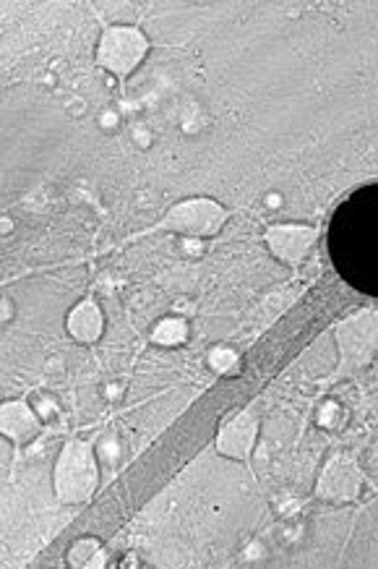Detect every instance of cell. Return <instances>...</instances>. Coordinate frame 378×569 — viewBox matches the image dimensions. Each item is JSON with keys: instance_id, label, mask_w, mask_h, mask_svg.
Wrapping results in <instances>:
<instances>
[{"instance_id": "cell-1", "label": "cell", "mask_w": 378, "mask_h": 569, "mask_svg": "<svg viewBox=\"0 0 378 569\" xmlns=\"http://www.w3.org/2000/svg\"><path fill=\"white\" fill-rule=\"evenodd\" d=\"M337 348H340V363L329 374L327 384L344 379L357 368L368 366L378 350V311H357L334 327Z\"/></svg>"}, {"instance_id": "cell-2", "label": "cell", "mask_w": 378, "mask_h": 569, "mask_svg": "<svg viewBox=\"0 0 378 569\" xmlns=\"http://www.w3.org/2000/svg\"><path fill=\"white\" fill-rule=\"evenodd\" d=\"M97 488L95 452L84 441H69L56 465V494L65 505H82Z\"/></svg>"}, {"instance_id": "cell-3", "label": "cell", "mask_w": 378, "mask_h": 569, "mask_svg": "<svg viewBox=\"0 0 378 569\" xmlns=\"http://www.w3.org/2000/svg\"><path fill=\"white\" fill-rule=\"evenodd\" d=\"M149 43L138 29H129V26H118V29H108L99 39L97 61L102 69H108L115 76H129L138 63L147 56Z\"/></svg>"}, {"instance_id": "cell-4", "label": "cell", "mask_w": 378, "mask_h": 569, "mask_svg": "<svg viewBox=\"0 0 378 569\" xmlns=\"http://www.w3.org/2000/svg\"><path fill=\"white\" fill-rule=\"evenodd\" d=\"M224 220H228V209L220 207L217 202H211V198H191V202L175 204L164 215L162 228L183 235H215L222 230Z\"/></svg>"}, {"instance_id": "cell-5", "label": "cell", "mask_w": 378, "mask_h": 569, "mask_svg": "<svg viewBox=\"0 0 378 569\" xmlns=\"http://www.w3.org/2000/svg\"><path fill=\"white\" fill-rule=\"evenodd\" d=\"M363 473L350 458H334L324 468L321 481L316 486L318 499L329 501H350L361 494Z\"/></svg>"}, {"instance_id": "cell-6", "label": "cell", "mask_w": 378, "mask_h": 569, "mask_svg": "<svg viewBox=\"0 0 378 569\" xmlns=\"http://www.w3.org/2000/svg\"><path fill=\"white\" fill-rule=\"evenodd\" d=\"M316 238L318 230L310 228V225H275V228L267 230L269 251L284 264L303 262V256L316 243Z\"/></svg>"}, {"instance_id": "cell-7", "label": "cell", "mask_w": 378, "mask_h": 569, "mask_svg": "<svg viewBox=\"0 0 378 569\" xmlns=\"http://www.w3.org/2000/svg\"><path fill=\"white\" fill-rule=\"evenodd\" d=\"M258 434V419L254 415V410H243L232 419L228 426L220 432V439H217V449L222 455H228L232 460H245L254 449Z\"/></svg>"}, {"instance_id": "cell-8", "label": "cell", "mask_w": 378, "mask_h": 569, "mask_svg": "<svg viewBox=\"0 0 378 569\" xmlns=\"http://www.w3.org/2000/svg\"><path fill=\"white\" fill-rule=\"evenodd\" d=\"M0 426H3V434L11 441H16V445H29L39 434V419L32 413V408L26 402H5L3 415H0Z\"/></svg>"}, {"instance_id": "cell-9", "label": "cell", "mask_w": 378, "mask_h": 569, "mask_svg": "<svg viewBox=\"0 0 378 569\" xmlns=\"http://www.w3.org/2000/svg\"><path fill=\"white\" fill-rule=\"evenodd\" d=\"M69 332L78 342H95L102 335V311L97 308L95 301H82L69 314Z\"/></svg>"}, {"instance_id": "cell-10", "label": "cell", "mask_w": 378, "mask_h": 569, "mask_svg": "<svg viewBox=\"0 0 378 569\" xmlns=\"http://www.w3.org/2000/svg\"><path fill=\"white\" fill-rule=\"evenodd\" d=\"M185 337H188V324H185L183 319H164V322H159L155 327V332H151V342L172 348V346H181V342H185Z\"/></svg>"}, {"instance_id": "cell-11", "label": "cell", "mask_w": 378, "mask_h": 569, "mask_svg": "<svg viewBox=\"0 0 378 569\" xmlns=\"http://www.w3.org/2000/svg\"><path fill=\"white\" fill-rule=\"evenodd\" d=\"M97 557H102V554H99V544L97 541H78V544H74V548H71L69 552V561L74 567H97V565H102V559H97Z\"/></svg>"}, {"instance_id": "cell-12", "label": "cell", "mask_w": 378, "mask_h": 569, "mask_svg": "<svg viewBox=\"0 0 378 569\" xmlns=\"http://www.w3.org/2000/svg\"><path fill=\"white\" fill-rule=\"evenodd\" d=\"M209 366L217 374H232L237 368V353L230 348H215L209 353Z\"/></svg>"}]
</instances>
